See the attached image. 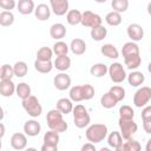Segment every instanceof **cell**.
<instances>
[{
    "mask_svg": "<svg viewBox=\"0 0 151 151\" xmlns=\"http://www.w3.org/2000/svg\"><path fill=\"white\" fill-rule=\"evenodd\" d=\"M150 142H151V140H149V142H147V146H146V151H150Z\"/></svg>",
    "mask_w": 151,
    "mask_h": 151,
    "instance_id": "53",
    "label": "cell"
},
{
    "mask_svg": "<svg viewBox=\"0 0 151 151\" xmlns=\"http://www.w3.org/2000/svg\"><path fill=\"white\" fill-rule=\"evenodd\" d=\"M59 133L53 131V130H50L47 131L45 134H44V143L46 144H51V145H58L59 143Z\"/></svg>",
    "mask_w": 151,
    "mask_h": 151,
    "instance_id": "39",
    "label": "cell"
},
{
    "mask_svg": "<svg viewBox=\"0 0 151 151\" xmlns=\"http://www.w3.org/2000/svg\"><path fill=\"white\" fill-rule=\"evenodd\" d=\"M83 86V96H84V100H90L93 98L94 96V88L92 85L90 84H84Z\"/></svg>",
    "mask_w": 151,
    "mask_h": 151,
    "instance_id": "44",
    "label": "cell"
},
{
    "mask_svg": "<svg viewBox=\"0 0 151 151\" xmlns=\"http://www.w3.org/2000/svg\"><path fill=\"white\" fill-rule=\"evenodd\" d=\"M53 67L59 70L60 72H64L71 67V58L65 54V55H58L53 63Z\"/></svg>",
    "mask_w": 151,
    "mask_h": 151,
    "instance_id": "21",
    "label": "cell"
},
{
    "mask_svg": "<svg viewBox=\"0 0 151 151\" xmlns=\"http://www.w3.org/2000/svg\"><path fill=\"white\" fill-rule=\"evenodd\" d=\"M14 76V72H13V66L8 65V64H4L1 66V70H0V79H12Z\"/></svg>",
    "mask_w": 151,
    "mask_h": 151,
    "instance_id": "43",
    "label": "cell"
},
{
    "mask_svg": "<svg viewBox=\"0 0 151 151\" xmlns=\"http://www.w3.org/2000/svg\"><path fill=\"white\" fill-rule=\"evenodd\" d=\"M134 111L129 105H123L119 107V118L120 119H133Z\"/></svg>",
    "mask_w": 151,
    "mask_h": 151,
    "instance_id": "42",
    "label": "cell"
},
{
    "mask_svg": "<svg viewBox=\"0 0 151 151\" xmlns=\"http://www.w3.org/2000/svg\"><path fill=\"white\" fill-rule=\"evenodd\" d=\"M50 35H51V38H53L55 40H61L63 38H65V35H66V27H65V25H63L60 22L53 24L50 27Z\"/></svg>",
    "mask_w": 151,
    "mask_h": 151,
    "instance_id": "18",
    "label": "cell"
},
{
    "mask_svg": "<svg viewBox=\"0 0 151 151\" xmlns=\"http://www.w3.org/2000/svg\"><path fill=\"white\" fill-rule=\"evenodd\" d=\"M143 129L147 134L151 133V119L150 120H143Z\"/></svg>",
    "mask_w": 151,
    "mask_h": 151,
    "instance_id": "49",
    "label": "cell"
},
{
    "mask_svg": "<svg viewBox=\"0 0 151 151\" xmlns=\"http://www.w3.org/2000/svg\"><path fill=\"white\" fill-rule=\"evenodd\" d=\"M105 21L110 26H119L122 24V13H118L116 11L109 12L105 17Z\"/></svg>",
    "mask_w": 151,
    "mask_h": 151,
    "instance_id": "31",
    "label": "cell"
},
{
    "mask_svg": "<svg viewBox=\"0 0 151 151\" xmlns=\"http://www.w3.org/2000/svg\"><path fill=\"white\" fill-rule=\"evenodd\" d=\"M40 131H41V125L35 119H29L24 124V132L28 137H35L40 133Z\"/></svg>",
    "mask_w": 151,
    "mask_h": 151,
    "instance_id": "13",
    "label": "cell"
},
{
    "mask_svg": "<svg viewBox=\"0 0 151 151\" xmlns=\"http://www.w3.org/2000/svg\"><path fill=\"white\" fill-rule=\"evenodd\" d=\"M107 73L110 76V79L116 84H120L126 79V71L124 66L118 61L112 63L110 66H107Z\"/></svg>",
    "mask_w": 151,
    "mask_h": 151,
    "instance_id": "5",
    "label": "cell"
},
{
    "mask_svg": "<svg viewBox=\"0 0 151 151\" xmlns=\"http://www.w3.org/2000/svg\"><path fill=\"white\" fill-rule=\"evenodd\" d=\"M90 73H91V76H93L96 78H101L107 73V66L103 63H97L91 66Z\"/></svg>",
    "mask_w": 151,
    "mask_h": 151,
    "instance_id": "29",
    "label": "cell"
},
{
    "mask_svg": "<svg viewBox=\"0 0 151 151\" xmlns=\"http://www.w3.org/2000/svg\"><path fill=\"white\" fill-rule=\"evenodd\" d=\"M21 105H22V109L26 111V113L32 118H37L42 113V106L35 96L31 94L29 97L22 99Z\"/></svg>",
    "mask_w": 151,
    "mask_h": 151,
    "instance_id": "4",
    "label": "cell"
},
{
    "mask_svg": "<svg viewBox=\"0 0 151 151\" xmlns=\"http://www.w3.org/2000/svg\"><path fill=\"white\" fill-rule=\"evenodd\" d=\"M122 54H123V58L134 55V54H140L139 53V47L134 41H127L122 47Z\"/></svg>",
    "mask_w": 151,
    "mask_h": 151,
    "instance_id": "22",
    "label": "cell"
},
{
    "mask_svg": "<svg viewBox=\"0 0 151 151\" xmlns=\"http://www.w3.org/2000/svg\"><path fill=\"white\" fill-rule=\"evenodd\" d=\"M2 147V143H1V138H0V149Z\"/></svg>",
    "mask_w": 151,
    "mask_h": 151,
    "instance_id": "54",
    "label": "cell"
},
{
    "mask_svg": "<svg viewBox=\"0 0 151 151\" xmlns=\"http://www.w3.org/2000/svg\"><path fill=\"white\" fill-rule=\"evenodd\" d=\"M51 8L46 5V4H39L35 8H34V15L38 20L40 21H45L47 19H50L51 17Z\"/></svg>",
    "mask_w": 151,
    "mask_h": 151,
    "instance_id": "17",
    "label": "cell"
},
{
    "mask_svg": "<svg viewBox=\"0 0 151 151\" xmlns=\"http://www.w3.org/2000/svg\"><path fill=\"white\" fill-rule=\"evenodd\" d=\"M35 5L33 0H19L17 4V9L22 15H28L34 12Z\"/></svg>",
    "mask_w": 151,
    "mask_h": 151,
    "instance_id": "15",
    "label": "cell"
},
{
    "mask_svg": "<svg viewBox=\"0 0 151 151\" xmlns=\"http://www.w3.org/2000/svg\"><path fill=\"white\" fill-rule=\"evenodd\" d=\"M81 151H96V146H94L93 143L88 142L87 144H84L81 146Z\"/></svg>",
    "mask_w": 151,
    "mask_h": 151,
    "instance_id": "48",
    "label": "cell"
},
{
    "mask_svg": "<svg viewBox=\"0 0 151 151\" xmlns=\"http://www.w3.org/2000/svg\"><path fill=\"white\" fill-rule=\"evenodd\" d=\"M151 99V88L149 86H143L134 92L133 104L136 107H143L149 104Z\"/></svg>",
    "mask_w": 151,
    "mask_h": 151,
    "instance_id": "7",
    "label": "cell"
},
{
    "mask_svg": "<svg viewBox=\"0 0 151 151\" xmlns=\"http://www.w3.org/2000/svg\"><path fill=\"white\" fill-rule=\"evenodd\" d=\"M53 57V51L50 47H40L37 52V59L38 60H51Z\"/></svg>",
    "mask_w": 151,
    "mask_h": 151,
    "instance_id": "41",
    "label": "cell"
},
{
    "mask_svg": "<svg viewBox=\"0 0 151 151\" xmlns=\"http://www.w3.org/2000/svg\"><path fill=\"white\" fill-rule=\"evenodd\" d=\"M140 149H142V146H140L139 142L136 139H132V138L126 139V142L120 147V150H123V151H139Z\"/></svg>",
    "mask_w": 151,
    "mask_h": 151,
    "instance_id": "37",
    "label": "cell"
},
{
    "mask_svg": "<svg viewBox=\"0 0 151 151\" xmlns=\"http://www.w3.org/2000/svg\"><path fill=\"white\" fill-rule=\"evenodd\" d=\"M100 52L109 59H117L119 57V52L113 44H104L100 47Z\"/></svg>",
    "mask_w": 151,
    "mask_h": 151,
    "instance_id": "23",
    "label": "cell"
},
{
    "mask_svg": "<svg viewBox=\"0 0 151 151\" xmlns=\"http://www.w3.org/2000/svg\"><path fill=\"white\" fill-rule=\"evenodd\" d=\"M68 94H70V99H71L72 101L78 103V101L84 100V96H83V86H81V85H76V86L71 87Z\"/></svg>",
    "mask_w": 151,
    "mask_h": 151,
    "instance_id": "35",
    "label": "cell"
},
{
    "mask_svg": "<svg viewBox=\"0 0 151 151\" xmlns=\"http://www.w3.org/2000/svg\"><path fill=\"white\" fill-rule=\"evenodd\" d=\"M126 79L129 81V84L133 87H138L140 86L144 81H145V76L143 72L139 71H132L130 74H126Z\"/></svg>",
    "mask_w": 151,
    "mask_h": 151,
    "instance_id": "20",
    "label": "cell"
},
{
    "mask_svg": "<svg viewBox=\"0 0 151 151\" xmlns=\"http://www.w3.org/2000/svg\"><path fill=\"white\" fill-rule=\"evenodd\" d=\"M107 35V29L103 25H98L91 28V38L94 41H101L106 38Z\"/></svg>",
    "mask_w": 151,
    "mask_h": 151,
    "instance_id": "25",
    "label": "cell"
},
{
    "mask_svg": "<svg viewBox=\"0 0 151 151\" xmlns=\"http://www.w3.org/2000/svg\"><path fill=\"white\" fill-rule=\"evenodd\" d=\"M14 22V14L12 11H2L0 12V26L9 27Z\"/></svg>",
    "mask_w": 151,
    "mask_h": 151,
    "instance_id": "32",
    "label": "cell"
},
{
    "mask_svg": "<svg viewBox=\"0 0 151 151\" xmlns=\"http://www.w3.org/2000/svg\"><path fill=\"white\" fill-rule=\"evenodd\" d=\"M124 64L129 70H131V71L136 70L142 64V57H140V54H134V55L126 57V58H124Z\"/></svg>",
    "mask_w": 151,
    "mask_h": 151,
    "instance_id": "27",
    "label": "cell"
},
{
    "mask_svg": "<svg viewBox=\"0 0 151 151\" xmlns=\"http://www.w3.org/2000/svg\"><path fill=\"white\" fill-rule=\"evenodd\" d=\"M11 146L14 150H24L27 146V137L25 133L15 132L11 137Z\"/></svg>",
    "mask_w": 151,
    "mask_h": 151,
    "instance_id": "12",
    "label": "cell"
},
{
    "mask_svg": "<svg viewBox=\"0 0 151 151\" xmlns=\"http://www.w3.org/2000/svg\"><path fill=\"white\" fill-rule=\"evenodd\" d=\"M66 20L68 25L76 26L78 24H80L81 20V12L79 9H70L66 13Z\"/></svg>",
    "mask_w": 151,
    "mask_h": 151,
    "instance_id": "28",
    "label": "cell"
},
{
    "mask_svg": "<svg viewBox=\"0 0 151 151\" xmlns=\"http://www.w3.org/2000/svg\"><path fill=\"white\" fill-rule=\"evenodd\" d=\"M17 7L15 0H0V8L5 11H12Z\"/></svg>",
    "mask_w": 151,
    "mask_h": 151,
    "instance_id": "45",
    "label": "cell"
},
{
    "mask_svg": "<svg viewBox=\"0 0 151 151\" xmlns=\"http://www.w3.org/2000/svg\"><path fill=\"white\" fill-rule=\"evenodd\" d=\"M57 110H59L63 114H68L72 112L73 109V103L70 98H60L57 101Z\"/></svg>",
    "mask_w": 151,
    "mask_h": 151,
    "instance_id": "24",
    "label": "cell"
},
{
    "mask_svg": "<svg viewBox=\"0 0 151 151\" xmlns=\"http://www.w3.org/2000/svg\"><path fill=\"white\" fill-rule=\"evenodd\" d=\"M6 133V129H5V125L2 123H0V138H2Z\"/></svg>",
    "mask_w": 151,
    "mask_h": 151,
    "instance_id": "50",
    "label": "cell"
},
{
    "mask_svg": "<svg viewBox=\"0 0 151 151\" xmlns=\"http://www.w3.org/2000/svg\"><path fill=\"white\" fill-rule=\"evenodd\" d=\"M118 125L120 129V134H122L123 139H125V140L129 138H132V136L138 130V125H137V123H134L133 119H120L119 118Z\"/></svg>",
    "mask_w": 151,
    "mask_h": 151,
    "instance_id": "6",
    "label": "cell"
},
{
    "mask_svg": "<svg viewBox=\"0 0 151 151\" xmlns=\"http://www.w3.org/2000/svg\"><path fill=\"white\" fill-rule=\"evenodd\" d=\"M50 8L51 11L58 15H65L68 11V0H50Z\"/></svg>",
    "mask_w": 151,
    "mask_h": 151,
    "instance_id": "10",
    "label": "cell"
},
{
    "mask_svg": "<svg viewBox=\"0 0 151 151\" xmlns=\"http://www.w3.org/2000/svg\"><path fill=\"white\" fill-rule=\"evenodd\" d=\"M52 51H53V53H54L57 57H58V55H65V54L68 53L70 47H68V45H67L66 42H64V41H61V40H57V42L53 45Z\"/></svg>",
    "mask_w": 151,
    "mask_h": 151,
    "instance_id": "34",
    "label": "cell"
},
{
    "mask_svg": "<svg viewBox=\"0 0 151 151\" xmlns=\"http://www.w3.org/2000/svg\"><path fill=\"white\" fill-rule=\"evenodd\" d=\"M15 92V84L12 79H2L0 80V94L2 97H12Z\"/></svg>",
    "mask_w": 151,
    "mask_h": 151,
    "instance_id": "14",
    "label": "cell"
},
{
    "mask_svg": "<svg viewBox=\"0 0 151 151\" xmlns=\"http://www.w3.org/2000/svg\"><path fill=\"white\" fill-rule=\"evenodd\" d=\"M41 151H58V145H51V144H46L44 143L40 147Z\"/></svg>",
    "mask_w": 151,
    "mask_h": 151,
    "instance_id": "47",
    "label": "cell"
},
{
    "mask_svg": "<svg viewBox=\"0 0 151 151\" xmlns=\"http://www.w3.org/2000/svg\"><path fill=\"white\" fill-rule=\"evenodd\" d=\"M46 122H47V125L51 130L60 133V132H65L68 127L67 123L64 120L63 118V113L57 110V109H52L47 112L46 114Z\"/></svg>",
    "mask_w": 151,
    "mask_h": 151,
    "instance_id": "1",
    "label": "cell"
},
{
    "mask_svg": "<svg viewBox=\"0 0 151 151\" xmlns=\"http://www.w3.org/2000/svg\"><path fill=\"white\" fill-rule=\"evenodd\" d=\"M68 47H70L71 52L73 54H76V55H81V54H84L86 52V42L80 38L73 39Z\"/></svg>",
    "mask_w": 151,
    "mask_h": 151,
    "instance_id": "19",
    "label": "cell"
},
{
    "mask_svg": "<svg viewBox=\"0 0 151 151\" xmlns=\"http://www.w3.org/2000/svg\"><path fill=\"white\" fill-rule=\"evenodd\" d=\"M127 37L131 39V41H140L144 37V29L139 24H130L126 28Z\"/></svg>",
    "mask_w": 151,
    "mask_h": 151,
    "instance_id": "11",
    "label": "cell"
},
{
    "mask_svg": "<svg viewBox=\"0 0 151 151\" xmlns=\"http://www.w3.org/2000/svg\"><path fill=\"white\" fill-rule=\"evenodd\" d=\"M4 117H5V112H4V109L0 106V122L4 119Z\"/></svg>",
    "mask_w": 151,
    "mask_h": 151,
    "instance_id": "51",
    "label": "cell"
},
{
    "mask_svg": "<svg viewBox=\"0 0 151 151\" xmlns=\"http://www.w3.org/2000/svg\"><path fill=\"white\" fill-rule=\"evenodd\" d=\"M0 70H1V67H0Z\"/></svg>",
    "mask_w": 151,
    "mask_h": 151,
    "instance_id": "55",
    "label": "cell"
},
{
    "mask_svg": "<svg viewBox=\"0 0 151 151\" xmlns=\"http://www.w3.org/2000/svg\"><path fill=\"white\" fill-rule=\"evenodd\" d=\"M13 72H14V76L18 77V78H22L27 74L28 72V66L25 61H17L14 65H13Z\"/></svg>",
    "mask_w": 151,
    "mask_h": 151,
    "instance_id": "33",
    "label": "cell"
},
{
    "mask_svg": "<svg viewBox=\"0 0 151 151\" xmlns=\"http://www.w3.org/2000/svg\"><path fill=\"white\" fill-rule=\"evenodd\" d=\"M107 137V144L110 147L114 149V150H120L122 145H123V137L120 134V132L118 131H112Z\"/></svg>",
    "mask_w": 151,
    "mask_h": 151,
    "instance_id": "16",
    "label": "cell"
},
{
    "mask_svg": "<svg viewBox=\"0 0 151 151\" xmlns=\"http://www.w3.org/2000/svg\"><path fill=\"white\" fill-rule=\"evenodd\" d=\"M103 22V19L99 14L97 13H93L91 11H85L81 13V20H80V24L85 27H94V26H98V25H101Z\"/></svg>",
    "mask_w": 151,
    "mask_h": 151,
    "instance_id": "8",
    "label": "cell"
},
{
    "mask_svg": "<svg viewBox=\"0 0 151 151\" xmlns=\"http://www.w3.org/2000/svg\"><path fill=\"white\" fill-rule=\"evenodd\" d=\"M107 132H109V130L105 124H92L86 129L85 136L88 142L97 144V143L103 142L106 138Z\"/></svg>",
    "mask_w": 151,
    "mask_h": 151,
    "instance_id": "2",
    "label": "cell"
},
{
    "mask_svg": "<svg viewBox=\"0 0 151 151\" xmlns=\"http://www.w3.org/2000/svg\"><path fill=\"white\" fill-rule=\"evenodd\" d=\"M111 6H112L113 11H116L118 13H124L129 8V0H112Z\"/></svg>",
    "mask_w": 151,
    "mask_h": 151,
    "instance_id": "40",
    "label": "cell"
},
{
    "mask_svg": "<svg viewBox=\"0 0 151 151\" xmlns=\"http://www.w3.org/2000/svg\"><path fill=\"white\" fill-rule=\"evenodd\" d=\"M109 92L111 93V96H112L118 103L122 101V100L125 98V88H124L123 86L114 85V86H112V87L109 90Z\"/></svg>",
    "mask_w": 151,
    "mask_h": 151,
    "instance_id": "38",
    "label": "cell"
},
{
    "mask_svg": "<svg viewBox=\"0 0 151 151\" xmlns=\"http://www.w3.org/2000/svg\"><path fill=\"white\" fill-rule=\"evenodd\" d=\"M71 77L67 74V73H64V72H60L59 74H57L54 78H53V85L57 90L59 91H65L67 90L70 86H71Z\"/></svg>",
    "mask_w": 151,
    "mask_h": 151,
    "instance_id": "9",
    "label": "cell"
},
{
    "mask_svg": "<svg viewBox=\"0 0 151 151\" xmlns=\"http://www.w3.org/2000/svg\"><path fill=\"white\" fill-rule=\"evenodd\" d=\"M96 2H98V4H104V2H106L107 0H94Z\"/></svg>",
    "mask_w": 151,
    "mask_h": 151,
    "instance_id": "52",
    "label": "cell"
},
{
    "mask_svg": "<svg viewBox=\"0 0 151 151\" xmlns=\"http://www.w3.org/2000/svg\"><path fill=\"white\" fill-rule=\"evenodd\" d=\"M34 68L40 73H50L53 68V63L51 60H38V59H35Z\"/></svg>",
    "mask_w": 151,
    "mask_h": 151,
    "instance_id": "26",
    "label": "cell"
},
{
    "mask_svg": "<svg viewBox=\"0 0 151 151\" xmlns=\"http://www.w3.org/2000/svg\"><path fill=\"white\" fill-rule=\"evenodd\" d=\"M72 112H73V123L78 129H84L90 124L91 117L84 105L78 104L73 106Z\"/></svg>",
    "mask_w": 151,
    "mask_h": 151,
    "instance_id": "3",
    "label": "cell"
},
{
    "mask_svg": "<svg viewBox=\"0 0 151 151\" xmlns=\"http://www.w3.org/2000/svg\"><path fill=\"white\" fill-rule=\"evenodd\" d=\"M151 119V106L147 105L142 111V120H150Z\"/></svg>",
    "mask_w": 151,
    "mask_h": 151,
    "instance_id": "46",
    "label": "cell"
},
{
    "mask_svg": "<svg viewBox=\"0 0 151 151\" xmlns=\"http://www.w3.org/2000/svg\"><path fill=\"white\" fill-rule=\"evenodd\" d=\"M15 93L22 100L31 96V86L27 83H19L18 85H15Z\"/></svg>",
    "mask_w": 151,
    "mask_h": 151,
    "instance_id": "30",
    "label": "cell"
},
{
    "mask_svg": "<svg viewBox=\"0 0 151 151\" xmlns=\"http://www.w3.org/2000/svg\"><path fill=\"white\" fill-rule=\"evenodd\" d=\"M117 103H118V101L111 96L110 92L104 93V94L101 96V98H100V105H101L104 109H112V107H114V106L117 105Z\"/></svg>",
    "mask_w": 151,
    "mask_h": 151,
    "instance_id": "36",
    "label": "cell"
}]
</instances>
